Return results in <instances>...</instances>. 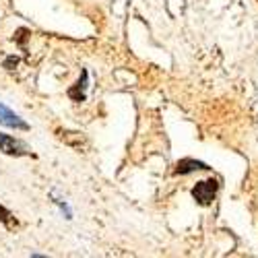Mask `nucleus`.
Listing matches in <instances>:
<instances>
[{
    "instance_id": "f257e3e1",
    "label": "nucleus",
    "mask_w": 258,
    "mask_h": 258,
    "mask_svg": "<svg viewBox=\"0 0 258 258\" xmlns=\"http://www.w3.org/2000/svg\"><path fill=\"white\" fill-rule=\"evenodd\" d=\"M0 151L9 157H27L31 155V149L27 147V143H23L21 139H15L11 135L0 133Z\"/></svg>"
},
{
    "instance_id": "f03ea898",
    "label": "nucleus",
    "mask_w": 258,
    "mask_h": 258,
    "mask_svg": "<svg viewBox=\"0 0 258 258\" xmlns=\"http://www.w3.org/2000/svg\"><path fill=\"white\" fill-rule=\"evenodd\" d=\"M217 190H219L217 180H203V182H199L195 188H192V197H195V201L199 205L207 207V205L213 203L215 195H217Z\"/></svg>"
},
{
    "instance_id": "7ed1b4c3",
    "label": "nucleus",
    "mask_w": 258,
    "mask_h": 258,
    "mask_svg": "<svg viewBox=\"0 0 258 258\" xmlns=\"http://www.w3.org/2000/svg\"><path fill=\"white\" fill-rule=\"evenodd\" d=\"M0 124L7 126V128H15V131H23V133L29 131V124L21 118L19 114H15L11 107L5 105L3 101H0Z\"/></svg>"
},
{
    "instance_id": "20e7f679",
    "label": "nucleus",
    "mask_w": 258,
    "mask_h": 258,
    "mask_svg": "<svg viewBox=\"0 0 258 258\" xmlns=\"http://www.w3.org/2000/svg\"><path fill=\"white\" fill-rule=\"evenodd\" d=\"M87 85H89V75H87V71H83L81 79L69 89V97L73 101H85V97H87Z\"/></svg>"
},
{
    "instance_id": "39448f33",
    "label": "nucleus",
    "mask_w": 258,
    "mask_h": 258,
    "mask_svg": "<svg viewBox=\"0 0 258 258\" xmlns=\"http://www.w3.org/2000/svg\"><path fill=\"white\" fill-rule=\"evenodd\" d=\"M197 169H209V165L203 163V161H197V159L186 157V159H180V161L176 163L174 174H176V176H186V174H192V171H197Z\"/></svg>"
},
{
    "instance_id": "423d86ee",
    "label": "nucleus",
    "mask_w": 258,
    "mask_h": 258,
    "mask_svg": "<svg viewBox=\"0 0 258 258\" xmlns=\"http://www.w3.org/2000/svg\"><path fill=\"white\" fill-rule=\"evenodd\" d=\"M0 223H5L7 227H15L17 225V219L13 217V213L3 205H0Z\"/></svg>"
},
{
    "instance_id": "0eeeda50",
    "label": "nucleus",
    "mask_w": 258,
    "mask_h": 258,
    "mask_svg": "<svg viewBox=\"0 0 258 258\" xmlns=\"http://www.w3.org/2000/svg\"><path fill=\"white\" fill-rule=\"evenodd\" d=\"M52 199H54V203L60 207V211H62V215H64V217H67V219H73V211H71L69 203H67V201H62V199H56L54 195H52Z\"/></svg>"
},
{
    "instance_id": "6e6552de",
    "label": "nucleus",
    "mask_w": 258,
    "mask_h": 258,
    "mask_svg": "<svg viewBox=\"0 0 258 258\" xmlns=\"http://www.w3.org/2000/svg\"><path fill=\"white\" fill-rule=\"evenodd\" d=\"M17 64H19V58H15V56H11V58H7V60H5V64H3V67L11 71V67H17Z\"/></svg>"
}]
</instances>
